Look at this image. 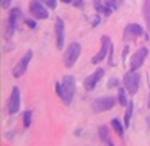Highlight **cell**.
I'll return each mask as SVG.
<instances>
[{
  "mask_svg": "<svg viewBox=\"0 0 150 146\" xmlns=\"http://www.w3.org/2000/svg\"><path fill=\"white\" fill-rule=\"evenodd\" d=\"M144 34V28L140 24H135V23H131L126 26L124 29V39L127 38H137V36H142Z\"/></svg>",
  "mask_w": 150,
  "mask_h": 146,
  "instance_id": "cell-13",
  "label": "cell"
},
{
  "mask_svg": "<svg viewBox=\"0 0 150 146\" xmlns=\"http://www.w3.org/2000/svg\"><path fill=\"white\" fill-rule=\"evenodd\" d=\"M62 2H65V3H70V2H74V0H62Z\"/></svg>",
  "mask_w": 150,
  "mask_h": 146,
  "instance_id": "cell-25",
  "label": "cell"
},
{
  "mask_svg": "<svg viewBox=\"0 0 150 146\" xmlns=\"http://www.w3.org/2000/svg\"><path fill=\"white\" fill-rule=\"evenodd\" d=\"M127 89L126 88H121L119 93H117V102H119L121 105H127L129 104V99H127Z\"/></svg>",
  "mask_w": 150,
  "mask_h": 146,
  "instance_id": "cell-17",
  "label": "cell"
},
{
  "mask_svg": "<svg viewBox=\"0 0 150 146\" xmlns=\"http://www.w3.org/2000/svg\"><path fill=\"white\" fill-rule=\"evenodd\" d=\"M108 3L112 7V10H116L117 7H119V3H121V0H108Z\"/></svg>",
  "mask_w": 150,
  "mask_h": 146,
  "instance_id": "cell-20",
  "label": "cell"
},
{
  "mask_svg": "<svg viewBox=\"0 0 150 146\" xmlns=\"http://www.w3.org/2000/svg\"><path fill=\"white\" fill-rule=\"evenodd\" d=\"M116 105V97H111V96H106V97H98L95 99L93 104H91V109L93 112H105V110H109Z\"/></svg>",
  "mask_w": 150,
  "mask_h": 146,
  "instance_id": "cell-4",
  "label": "cell"
},
{
  "mask_svg": "<svg viewBox=\"0 0 150 146\" xmlns=\"http://www.w3.org/2000/svg\"><path fill=\"white\" fill-rule=\"evenodd\" d=\"M147 55H149V49H147V47L139 49V50L131 57V64H129V65H131V70H134V71L139 70V68L144 65V62H145Z\"/></svg>",
  "mask_w": 150,
  "mask_h": 146,
  "instance_id": "cell-9",
  "label": "cell"
},
{
  "mask_svg": "<svg viewBox=\"0 0 150 146\" xmlns=\"http://www.w3.org/2000/svg\"><path fill=\"white\" fill-rule=\"evenodd\" d=\"M42 3H44L47 8H51V10H54V8L57 7V2H56V0H42Z\"/></svg>",
  "mask_w": 150,
  "mask_h": 146,
  "instance_id": "cell-19",
  "label": "cell"
},
{
  "mask_svg": "<svg viewBox=\"0 0 150 146\" xmlns=\"http://www.w3.org/2000/svg\"><path fill=\"white\" fill-rule=\"evenodd\" d=\"M98 133H100V138H101V141H105L106 145H109V146L112 145L111 138H109V131H108V127H105V125H101V127H100V130H98Z\"/></svg>",
  "mask_w": 150,
  "mask_h": 146,
  "instance_id": "cell-16",
  "label": "cell"
},
{
  "mask_svg": "<svg viewBox=\"0 0 150 146\" xmlns=\"http://www.w3.org/2000/svg\"><path fill=\"white\" fill-rule=\"evenodd\" d=\"M56 91H57V94H59V97L64 101V104L69 105L72 102V99H74V94H75L74 76H64V80L56 85Z\"/></svg>",
  "mask_w": 150,
  "mask_h": 146,
  "instance_id": "cell-1",
  "label": "cell"
},
{
  "mask_svg": "<svg viewBox=\"0 0 150 146\" xmlns=\"http://www.w3.org/2000/svg\"><path fill=\"white\" fill-rule=\"evenodd\" d=\"M111 127H112V130L116 131V135L122 138V136H124V128H126V125L121 124V120H119V119H112V120H111Z\"/></svg>",
  "mask_w": 150,
  "mask_h": 146,
  "instance_id": "cell-14",
  "label": "cell"
},
{
  "mask_svg": "<svg viewBox=\"0 0 150 146\" xmlns=\"http://www.w3.org/2000/svg\"><path fill=\"white\" fill-rule=\"evenodd\" d=\"M20 105H21V94H20V88L13 86L10 94V99H8V112L10 114H16L20 110Z\"/></svg>",
  "mask_w": 150,
  "mask_h": 146,
  "instance_id": "cell-8",
  "label": "cell"
},
{
  "mask_svg": "<svg viewBox=\"0 0 150 146\" xmlns=\"http://www.w3.org/2000/svg\"><path fill=\"white\" fill-rule=\"evenodd\" d=\"M80 54H82V45L79 42H72L64 52V65L67 68H72L75 65V62L79 60Z\"/></svg>",
  "mask_w": 150,
  "mask_h": 146,
  "instance_id": "cell-2",
  "label": "cell"
},
{
  "mask_svg": "<svg viewBox=\"0 0 150 146\" xmlns=\"http://www.w3.org/2000/svg\"><path fill=\"white\" fill-rule=\"evenodd\" d=\"M10 3H11V0H2V7H4V8H8V7H10Z\"/></svg>",
  "mask_w": 150,
  "mask_h": 146,
  "instance_id": "cell-23",
  "label": "cell"
},
{
  "mask_svg": "<svg viewBox=\"0 0 150 146\" xmlns=\"http://www.w3.org/2000/svg\"><path fill=\"white\" fill-rule=\"evenodd\" d=\"M100 20H101L100 16H96V18H93V23H91V26H93V28H96L98 24H100Z\"/></svg>",
  "mask_w": 150,
  "mask_h": 146,
  "instance_id": "cell-22",
  "label": "cell"
},
{
  "mask_svg": "<svg viewBox=\"0 0 150 146\" xmlns=\"http://www.w3.org/2000/svg\"><path fill=\"white\" fill-rule=\"evenodd\" d=\"M103 75H105V70H103V68H98L95 73H91V75L88 76V78H85V81H83V86H85V89H86V91L95 89V86L100 83V80L103 78Z\"/></svg>",
  "mask_w": 150,
  "mask_h": 146,
  "instance_id": "cell-10",
  "label": "cell"
},
{
  "mask_svg": "<svg viewBox=\"0 0 150 146\" xmlns=\"http://www.w3.org/2000/svg\"><path fill=\"white\" fill-rule=\"evenodd\" d=\"M25 23H26V26L31 28V29H33V28H36V23H34L33 20H25Z\"/></svg>",
  "mask_w": 150,
  "mask_h": 146,
  "instance_id": "cell-21",
  "label": "cell"
},
{
  "mask_svg": "<svg viewBox=\"0 0 150 146\" xmlns=\"http://www.w3.org/2000/svg\"><path fill=\"white\" fill-rule=\"evenodd\" d=\"M117 83H119V81H117V80H114V78H112L111 81H109V85H108V86H109V88H112V86H114V85H116V86H117Z\"/></svg>",
  "mask_w": 150,
  "mask_h": 146,
  "instance_id": "cell-24",
  "label": "cell"
},
{
  "mask_svg": "<svg viewBox=\"0 0 150 146\" xmlns=\"http://www.w3.org/2000/svg\"><path fill=\"white\" fill-rule=\"evenodd\" d=\"M31 59H33V50H26V54L20 59V62L16 64V67L13 68V76H15V78H21V76L26 73Z\"/></svg>",
  "mask_w": 150,
  "mask_h": 146,
  "instance_id": "cell-5",
  "label": "cell"
},
{
  "mask_svg": "<svg viewBox=\"0 0 150 146\" xmlns=\"http://www.w3.org/2000/svg\"><path fill=\"white\" fill-rule=\"evenodd\" d=\"M149 109H150V97H149Z\"/></svg>",
  "mask_w": 150,
  "mask_h": 146,
  "instance_id": "cell-26",
  "label": "cell"
},
{
  "mask_svg": "<svg viewBox=\"0 0 150 146\" xmlns=\"http://www.w3.org/2000/svg\"><path fill=\"white\" fill-rule=\"evenodd\" d=\"M124 88L127 89V93L131 96H134L137 91H139V85H140V75L137 73V70H131L124 75Z\"/></svg>",
  "mask_w": 150,
  "mask_h": 146,
  "instance_id": "cell-3",
  "label": "cell"
},
{
  "mask_svg": "<svg viewBox=\"0 0 150 146\" xmlns=\"http://www.w3.org/2000/svg\"><path fill=\"white\" fill-rule=\"evenodd\" d=\"M111 41H109L108 36H103L101 39V49L98 50L96 55H93V59H91V64H100V62H103V60L106 59V55L109 54V50H111Z\"/></svg>",
  "mask_w": 150,
  "mask_h": 146,
  "instance_id": "cell-7",
  "label": "cell"
},
{
  "mask_svg": "<svg viewBox=\"0 0 150 146\" xmlns=\"http://www.w3.org/2000/svg\"><path fill=\"white\" fill-rule=\"evenodd\" d=\"M31 119H33V112H31V110H26L25 115H23V125H25V128L31 127Z\"/></svg>",
  "mask_w": 150,
  "mask_h": 146,
  "instance_id": "cell-18",
  "label": "cell"
},
{
  "mask_svg": "<svg viewBox=\"0 0 150 146\" xmlns=\"http://www.w3.org/2000/svg\"><path fill=\"white\" fill-rule=\"evenodd\" d=\"M21 16V11H20V8H11L10 11V18H8V28H7V36L10 38L11 34H13V31L16 29V24H18V18Z\"/></svg>",
  "mask_w": 150,
  "mask_h": 146,
  "instance_id": "cell-12",
  "label": "cell"
},
{
  "mask_svg": "<svg viewBox=\"0 0 150 146\" xmlns=\"http://www.w3.org/2000/svg\"><path fill=\"white\" fill-rule=\"evenodd\" d=\"M132 110H134V104H132V101H129V104L126 105V114H124V125H126V128H129V125H131Z\"/></svg>",
  "mask_w": 150,
  "mask_h": 146,
  "instance_id": "cell-15",
  "label": "cell"
},
{
  "mask_svg": "<svg viewBox=\"0 0 150 146\" xmlns=\"http://www.w3.org/2000/svg\"><path fill=\"white\" fill-rule=\"evenodd\" d=\"M56 42L59 49H64V41H65V23L62 18L56 20Z\"/></svg>",
  "mask_w": 150,
  "mask_h": 146,
  "instance_id": "cell-11",
  "label": "cell"
},
{
  "mask_svg": "<svg viewBox=\"0 0 150 146\" xmlns=\"http://www.w3.org/2000/svg\"><path fill=\"white\" fill-rule=\"evenodd\" d=\"M30 13L36 20H46L49 16L47 8H46L44 3L39 2V0H31V2H30Z\"/></svg>",
  "mask_w": 150,
  "mask_h": 146,
  "instance_id": "cell-6",
  "label": "cell"
},
{
  "mask_svg": "<svg viewBox=\"0 0 150 146\" xmlns=\"http://www.w3.org/2000/svg\"><path fill=\"white\" fill-rule=\"evenodd\" d=\"M105 2H108V0H105Z\"/></svg>",
  "mask_w": 150,
  "mask_h": 146,
  "instance_id": "cell-27",
  "label": "cell"
}]
</instances>
